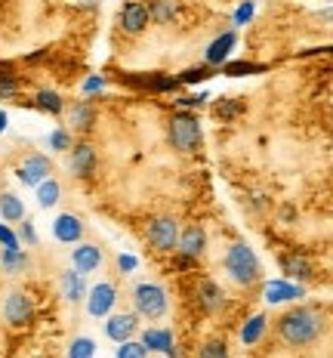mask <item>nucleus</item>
<instances>
[{
  "instance_id": "c9c22d12",
  "label": "nucleus",
  "mask_w": 333,
  "mask_h": 358,
  "mask_svg": "<svg viewBox=\"0 0 333 358\" xmlns=\"http://www.w3.org/2000/svg\"><path fill=\"white\" fill-rule=\"evenodd\" d=\"M207 78V69H188L179 74V84H198V80Z\"/></svg>"
},
{
  "instance_id": "4c0bfd02",
  "label": "nucleus",
  "mask_w": 333,
  "mask_h": 358,
  "mask_svg": "<svg viewBox=\"0 0 333 358\" xmlns=\"http://www.w3.org/2000/svg\"><path fill=\"white\" fill-rule=\"evenodd\" d=\"M117 266H121V272H133V268L139 266V259L130 257V253H121V257H117Z\"/></svg>"
},
{
  "instance_id": "2eb2a0df",
  "label": "nucleus",
  "mask_w": 333,
  "mask_h": 358,
  "mask_svg": "<svg viewBox=\"0 0 333 358\" xmlns=\"http://www.w3.org/2000/svg\"><path fill=\"white\" fill-rule=\"evenodd\" d=\"M71 263H74V268H77L80 275L96 272L99 263H102V250L96 248V244H80V248H74V253H71Z\"/></svg>"
},
{
  "instance_id": "7ed1b4c3",
  "label": "nucleus",
  "mask_w": 333,
  "mask_h": 358,
  "mask_svg": "<svg viewBox=\"0 0 333 358\" xmlns=\"http://www.w3.org/2000/svg\"><path fill=\"white\" fill-rule=\"evenodd\" d=\"M170 145L182 155L195 152V148L201 145V124H198L195 115L179 111V115L170 117Z\"/></svg>"
},
{
  "instance_id": "2f4dec72",
  "label": "nucleus",
  "mask_w": 333,
  "mask_h": 358,
  "mask_svg": "<svg viewBox=\"0 0 333 358\" xmlns=\"http://www.w3.org/2000/svg\"><path fill=\"white\" fill-rule=\"evenodd\" d=\"M148 349L145 343H136V340H124L121 346H117V358H145Z\"/></svg>"
},
{
  "instance_id": "6ab92c4d",
  "label": "nucleus",
  "mask_w": 333,
  "mask_h": 358,
  "mask_svg": "<svg viewBox=\"0 0 333 358\" xmlns=\"http://www.w3.org/2000/svg\"><path fill=\"white\" fill-rule=\"evenodd\" d=\"M148 19L158 22V25H170L179 16V0H148Z\"/></svg>"
},
{
  "instance_id": "0eeeda50",
  "label": "nucleus",
  "mask_w": 333,
  "mask_h": 358,
  "mask_svg": "<svg viewBox=\"0 0 333 358\" xmlns=\"http://www.w3.org/2000/svg\"><path fill=\"white\" fill-rule=\"evenodd\" d=\"M148 6L145 3H139V0H130V3H124L121 6V19H117V25H121V31L124 34H130V37H136V34H142L145 28H148Z\"/></svg>"
},
{
  "instance_id": "423d86ee",
  "label": "nucleus",
  "mask_w": 333,
  "mask_h": 358,
  "mask_svg": "<svg viewBox=\"0 0 333 358\" xmlns=\"http://www.w3.org/2000/svg\"><path fill=\"white\" fill-rule=\"evenodd\" d=\"M50 173H53V164H50V158H43V155H28V158L19 164V170H16L19 182L31 185V189H37L43 179H50Z\"/></svg>"
},
{
  "instance_id": "f3484780",
  "label": "nucleus",
  "mask_w": 333,
  "mask_h": 358,
  "mask_svg": "<svg viewBox=\"0 0 333 358\" xmlns=\"http://www.w3.org/2000/svg\"><path fill=\"white\" fill-rule=\"evenodd\" d=\"M142 343H145V349H151V352H164V355H170V358H179V355H176L173 334H170V331L151 327V331L142 334Z\"/></svg>"
},
{
  "instance_id": "a19ab883",
  "label": "nucleus",
  "mask_w": 333,
  "mask_h": 358,
  "mask_svg": "<svg viewBox=\"0 0 333 358\" xmlns=\"http://www.w3.org/2000/svg\"><path fill=\"white\" fill-rule=\"evenodd\" d=\"M102 87H105V80H102V78H90V80L84 84V93H99Z\"/></svg>"
},
{
  "instance_id": "393cba45",
  "label": "nucleus",
  "mask_w": 333,
  "mask_h": 358,
  "mask_svg": "<svg viewBox=\"0 0 333 358\" xmlns=\"http://www.w3.org/2000/svg\"><path fill=\"white\" fill-rule=\"evenodd\" d=\"M93 117H96V111L93 106L87 99H80L77 106L71 108V124H74V130H90L93 127Z\"/></svg>"
},
{
  "instance_id": "7c9ffc66",
  "label": "nucleus",
  "mask_w": 333,
  "mask_h": 358,
  "mask_svg": "<svg viewBox=\"0 0 333 358\" xmlns=\"http://www.w3.org/2000/svg\"><path fill=\"white\" fill-rule=\"evenodd\" d=\"M19 96V80L16 74H6L0 69V99H16Z\"/></svg>"
},
{
  "instance_id": "79ce46f5",
  "label": "nucleus",
  "mask_w": 333,
  "mask_h": 358,
  "mask_svg": "<svg viewBox=\"0 0 333 358\" xmlns=\"http://www.w3.org/2000/svg\"><path fill=\"white\" fill-rule=\"evenodd\" d=\"M281 220H293V207H284V210H281Z\"/></svg>"
},
{
  "instance_id": "9d476101",
  "label": "nucleus",
  "mask_w": 333,
  "mask_h": 358,
  "mask_svg": "<svg viewBox=\"0 0 333 358\" xmlns=\"http://www.w3.org/2000/svg\"><path fill=\"white\" fill-rule=\"evenodd\" d=\"M80 235H84V222L74 213H59L53 220V238L62 244H77Z\"/></svg>"
},
{
  "instance_id": "bb28decb",
  "label": "nucleus",
  "mask_w": 333,
  "mask_h": 358,
  "mask_svg": "<svg viewBox=\"0 0 333 358\" xmlns=\"http://www.w3.org/2000/svg\"><path fill=\"white\" fill-rule=\"evenodd\" d=\"M244 111V102H238V99H219V102H213V115L216 117H222V121H228V117H238Z\"/></svg>"
},
{
  "instance_id": "a211bd4d",
  "label": "nucleus",
  "mask_w": 333,
  "mask_h": 358,
  "mask_svg": "<svg viewBox=\"0 0 333 358\" xmlns=\"http://www.w3.org/2000/svg\"><path fill=\"white\" fill-rule=\"evenodd\" d=\"M133 331H136V315H130V312L127 315H111L105 322V334H108V340H114V343L130 340Z\"/></svg>"
},
{
  "instance_id": "dca6fc26",
  "label": "nucleus",
  "mask_w": 333,
  "mask_h": 358,
  "mask_svg": "<svg viewBox=\"0 0 333 358\" xmlns=\"http://www.w3.org/2000/svg\"><path fill=\"white\" fill-rule=\"evenodd\" d=\"M306 294L299 285H293V281L287 278H278V281H269L265 285V300L269 303H284V300H299V296Z\"/></svg>"
},
{
  "instance_id": "f257e3e1",
  "label": "nucleus",
  "mask_w": 333,
  "mask_h": 358,
  "mask_svg": "<svg viewBox=\"0 0 333 358\" xmlns=\"http://www.w3.org/2000/svg\"><path fill=\"white\" fill-rule=\"evenodd\" d=\"M321 331H324V318L315 309H293L278 322V334L287 346H306V343L321 337Z\"/></svg>"
},
{
  "instance_id": "20e7f679",
  "label": "nucleus",
  "mask_w": 333,
  "mask_h": 358,
  "mask_svg": "<svg viewBox=\"0 0 333 358\" xmlns=\"http://www.w3.org/2000/svg\"><path fill=\"white\" fill-rule=\"evenodd\" d=\"M133 306H136L139 315L145 318H161L167 312V294L164 287L158 285H136V290H133Z\"/></svg>"
},
{
  "instance_id": "f704fd0d",
  "label": "nucleus",
  "mask_w": 333,
  "mask_h": 358,
  "mask_svg": "<svg viewBox=\"0 0 333 358\" xmlns=\"http://www.w3.org/2000/svg\"><path fill=\"white\" fill-rule=\"evenodd\" d=\"M0 244H3V250H16V248H22V244H19V235L13 232L10 226H3V222H0Z\"/></svg>"
},
{
  "instance_id": "473e14b6",
  "label": "nucleus",
  "mask_w": 333,
  "mask_h": 358,
  "mask_svg": "<svg viewBox=\"0 0 333 358\" xmlns=\"http://www.w3.org/2000/svg\"><path fill=\"white\" fill-rule=\"evenodd\" d=\"M198 358H228V349L222 340H207L201 346V352H198Z\"/></svg>"
},
{
  "instance_id": "f03ea898",
  "label": "nucleus",
  "mask_w": 333,
  "mask_h": 358,
  "mask_svg": "<svg viewBox=\"0 0 333 358\" xmlns=\"http://www.w3.org/2000/svg\"><path fill=\"white\" fill-rule=\"evenodd\" d=\"M225 272L232 275V281H238V285H253V281H259V259H256V253L247 248L244 241L238 244H232L225 253Z\"/></svg>"
},
{
  "instance_id": "6e6552de",
  "label": "nucleus",
  "mask_w": 333,
  "mask_h": 358,
  "mask_svg": "<svg viewBox=\"0 0 333 358\" xmlns=\"http://www.w3.org/2000/svg\"><path fill=\"white\" fill-rule=\"evenodd\" d=\"M117 303V287L108 285V281H102V285H96L90 290V296H87V309H90L93 318H105L111 309H114Z\"/></svg>"
},
{
  "instance_id": "c756f323",
  "label": "nucleus",
  "mask_w": 333,
  "mask_h": 358,
  "mask_svg": "<svg viewBox=\"0 0 333 358\" xmlns=\"http://www.w3.org/2000/svg\"><path fill=\"white\" fill-rule=\"evenodd\" d=\"M3 268L6 272H19V268H25L28 266V257L22 253V248H16V250H3Z\"/></svg>"
},
{
  "instance_id": "1a4fd4ad",
  "label": "nucleus",
  "mask_w": 333,
  "mask_h": 358,
  "mask_svg": "<svg viewBox=\"0 0 333 358\" xmlns=\"http://www.w3.org/2000/svg\"><path fill=\"white\" fill-rule=\"evenodd\" d=\"M3 315H6V322H10L13 327H22V324H28L31 322V315H34V306L31 300H28L25 294H10L6 296V303H3Z\"/></svg>"
},
{
  "instance_id": "f8f14e48",
  "label": "nucleus",
  "mask_w": 333,
  "mask_h": 358,
  "mask_svg": "<svg viewBox=\"0 0 333 358\" xmlns=\"http://www.w3.org/2000/svg\"><path fill=\"white\" fill-rule=\"evenodd\" d=\"M207 248V235H204V229L201 226H188L185 232H179V241H176V250L182 253V257H188V259H198L204 253Z\"/></svg>"
},
{
  "instance_id": "37998d69",
  "label": "nucleus",
  "mask_w": 333,
  "mask_h": 358,
  "mask_svg": "<svg viewBox=\"0 0 333 358\" xmlns=\"http://www.w3.org/2000/svg\"><path fill=\"white\" fill-rule=\"evenodd\" d=\"M6 130V111H0V133Z\"/></svg>"
},
{
  "instance_id": "39448f33",
  "label": "nucleus",
  "mask_w": 333,
  "mask_h": 358,
  "mask_svg": "<svg viewBox=\"0 0 333 358\" xmlns=\"http://www.w3.org/2000/svg\"><path fill=\"white\" fill-rule=\"evenodd\" d=\"M148 244H151L158 253H170L176 250V241H179V229L170 216H158V220L148 222Z\"/></svg>"
},
{
  "instance_id": "cd10ccee",
  "label": "nucleus",
  "mask_w": 333,
  "mask_h": 358,
  "mask_svg": "<svg viewBox=\"0 0 333 358\" xmlns=\"http://www.w3.org/2000/svg\"><path fill=\"white\" fill-rule=\"evenodd\" d=\"M96 355V343L90 337H77L68 346V358H93Z\"/></svg>"
},
{
  "instance_id": "e433bc0d",
  "label": "nucleus",
  "mask_w": 333,
  "mask_h": 358,
  "mask_svg": "<svg viewBox=\"0 0 333 358\" xmlns=\"http://www.w3.org/2000/svg\"><path fill=\"white\" fill-rule=\"evenodd\" d=\"M250 19H253V3H250V0H247V3H244L241 10L235 13V25H247Z\"/></svg>"
},
{
  "instance_id": "b1692460",
  "label": "nucleus",
  "mask_w": 333,
  "mask_h": 358,
  "mask_svg": "<svg viewBox=\"0 0 333 358\" xmlns=\"http://www.w3.org/2000/svg\"><path fill=\"white\" fill-rule=\"evenodd\" d=\"M59 195H62V185L56 182V179H43L40 185H37V204L47 210V207H56Z\"/></svg>"
},
{
  "instance_id": "aec40b11",
  "label": "nucleus",
  "mask_w": 333,
  "mask_h": 358,
  "mask_svg": "<svg viewBox=\"0 0 333 358\" xmlns=\"http://www.w3.org/2000/svg\"><path fill=\"white\" fill-rule=\"evenodd\" d=\"M281 268H284V278H309L312 275V263L302 253H284L281 257Z\"/></svg>"
},
{
  "instance_id": "9b49d317",
  "label": "nucleus",
  "mask_w": 333,
  "mask_h": 358,
  "mask_svg": "<svg viewBox=\"0 0 333 358\" xmlns=\"http://www.w3.org/2000/svg\"><path fill=\"white\" fill-rule=\"evenodd\" d=\"M71 173L74 176H80V179H87V176H93V170H96V148L90 143H77V145H71Z\"/></svg>"
},
{
  "instance_id": "ddd939ff",
  "label": "nucleus",
  "mask_w": 333,
  "mask_h": 358,
  "mask_svg": "<svg viewBox=\"0 0 333 358\" xmlns=\"http://www.w3.org/2000/svg\"><path fill=\"white\" fill-rule=\"evenodd\" d=\"M198 306L210 315V312H219L222 306H225V300H222V290L213 278H201L198 281Z\"/></svg>"
},
{
  "instance_id": "4be33fe9",
  "label": "nucleus",
  "mask_w": 333,
  "mask_h": 358,
  "mask_svg": "<svg viewBox=\"0 0 333 358\" xmlns=\"http://www.w3.org/2000/svg\"><path fill=\"white\" fill-rule=\"evenodd\" d=\"M265 327H269V318H265V315L247 318V324L241 327V343H244V346H253V343H259V340H262V334H265Z\"/></svg>"
},
{
  "instance_id": "a878e982",
  "label": "nucleus",
  "mask_w": 333,
  "mask_h": 358,
  "mask_svg": "<svg viewBox=\"0 0 333 358\" xmlns=\"http://www.w3.org/2000/svg\"><path fill=\"white\" fill-rule=\"evenodd\" d=\"M34 106L40 111H50V115H62L65 102H62V96L59 93H53V90H40V93L34 96Z\"/></svg>"
},
{
  "instance_id": "4468645a",
  "label": "nucleus",
  "mask_w": 333,
  "mask_h": 358,
  "mask_svg": "<svg viewBox=\"0 0 333 358\" xmlns=\"http://www.w3.org/2000/svg\"><path fill=\"white\" fill-rule=\"evenodd\" d=\"M235 43H238V34L235 31H225V34H219L216 41L207 47V65H225V59H228V53L235 50Z\"/></svg>"
},
{
  "instance_id": "412c9836",
  "label": "nucleus",
  "mask_w": 333,
  "mask_h": 358,
  "mask_svg": "<svg viewBox=\"0 0 333 358\" xmlns=\"http://www.w3.org/2000/svg\"><path fill=\"white\" fill-rule=\"evenodd\" d=\"M0 216H3L6 222L25 220V204H22V198L13 195V192H3V195H0Z\"/></svg>"
},
{
  "instance_id": "72a5a7b5",
  "label": "nucleus",
  "mask_w": 333,
  "mask_h": 358,
  "mask_svg": "<svg viewBox=\"0 0 333 358\" xmlns=\"http://www.w3.org/2000/svg\"><path fill=\"white\" fill-rule=\"evenodd\" d=\"M50 145H53V152H71V133L65 127H59V130L50 133Z\"/></svg>"
},
{
  "instance_id": "ea45409f",
  "label": "nucleus",
  "mask_w": 333,
  "mask_h": 358,
  "mask_svg": "<svg viewBox=\"0 0 333 358\" xmlns=\"http://www.w3.org/2000/svg\"><path fill=\"white\" fill-rule=\"evenodd\" d=\"M204 99H207L204 93H198V96H185V99H179V106H191V108H198V106H204Z\"/></svg>"
},
{
  "instance_id": "c85d7f7f",
  "label": "nucleus",
  "mask_w": 333,
  "mask_h": 358,
  "mask_svg": "<svg viewBox=\"0 0 333 358\" xmlns=\"http://www.w3.org/2000/svg\"><path fill=\"white\" fill-rule=\"evenodd\" d=\"M262 69L253 62H228L222 65V74H228V78H247V74H259Z\"/></svg>"
},
{
  "instance_id": "58836bf2",
  "label": "nucleus",
  "mask_w": 333,
  "mask_h": 358,
  "mask_svg": "<svg viewBox=\"0 0 333 358\" xmlns=\"http://www.w3.org/2000/svg\"><path fill=\"white\" fill-rule=\"evenodd\" d=\"M22 241L37 244V232H34V226H31V222H22Z\"/></svg>"
},
{
  "instance_id": "5701e85b",
  "label": "nucleus",
  "mask_w": 333,
  "mask_h": 358,
  "mask_svg": "<svg viewBox=\"0 0 333 358\" xmlns=\"http://www.w3.org/2000/svg\"><path fill=\"white\" fill-rule=\"evenodd\" d=\"M62 294L68 296L71 303H77L80 296H87V287H84V275L77 272V268H71V272L62 275Z\"/></svg>"
}]
</instances>
